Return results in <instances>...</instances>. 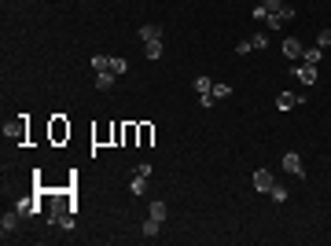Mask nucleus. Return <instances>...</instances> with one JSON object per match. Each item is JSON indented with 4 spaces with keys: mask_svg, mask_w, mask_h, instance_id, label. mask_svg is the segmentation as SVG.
<instances>
[{
    "mask_svg": "<svg viewBox=\"0 0 331 246\" xmlns=\"http://www.w3.org/2000/svg\"><path fill=\"white\" fill-rule=\"evenodd\" d=\"M4 136L11 144H29V118L19 114V118H11L8 125H4Z\"/></svg>",
    "mask_w": 331,
    "mask_h": 246,
    "instance_id": "obj_1",
    "label": "nucleus"
},
{
    "mask_svg": "<svg viewBox=\"0 0 331 246\" xmlns=\"http://www.w3.org/2000/svg\"><path fill=\"white\" fill-rule=\"evenodd\" d=\"M48 140L52 144H67L70 140V121L63 118V114H52L48 118Z\"/></svg>",
    "mask_w": 331,
    "mask_h": 246,
    "instance_id": "obj_2",
    "label": "nucleus"
},
{
    "mask_svg": "<svg viewBox=\"0 0 331 246\" xmlns=\"http://www.w3.org/2000/svg\"><path fill=\"white\" fill-rule=\"evenodd\" d=\"M92 144H96V147L114 144V121H110V125L103 121V125H96V129H92Z\"/></svg>",
    "mask_w": 331,
    "mask_h": 246,
    "instance_id": "obj_3",
    "label": "nucleus"
},
{
    "mask_svg": "<svg viewBox=\"0 0 331 246\" xmlns=\"http://www.w3.org/2000/svg\"><path fill=\"white\" fill-rule=\"evenodd\" d=\"M294 78L302 81V85H317V66H309V63H298V66H294Z\"/></svg>",
    "mask_w": 331,
    "mask_h": 246,
    "instance_id": "obj_4",
    "label": "nucleus"
},
{
    "mask_svg": "<svg viewBox=\"0 0 331 246\" xmlns=\"http://www.w3.org/2000/svg\"><path fill=\"white\" fill-rule=\"evenodd\" d=\"M273 184H276V180H273V169H258V173H254V188H258V191L269 195Z\"/></svg>",
    "mask_w": 331,
    "mask_h": 246,
    "instance_id": "obj_5",
    "label": "nucleus"
},
{
    "mask_svg": "<svg viewBox=\"0 0 331 246\" xmlns=\"http://www.w3.org/2000/svg\"><path fill=\"white\" fill-rule=\"evenodd\" d=\"M283 169H287L291 177H302V155H294V151H287V155H283Z\"/></svg>",
    "mask_w": 331,
    "mask_h": 246,
    "instance_id": "obj_6",
    "label": "nucleus"
},
{
    "mask_svg": "<svg viewBox=\"0 0 331 246\" xmlns=\"http://www.w3.org/2000/svg\"><path fill=\"white\" fill-rule=\"evenodd\" d=\"M136 129H140V144L136 147H151L155 144V125L151 121H136Z\"/></svg>",
    "mask_w": 331,
    "mask_h": 246,
    "instance_id": "obj_7",
    "label": "nucleus"
},
{
    "mask_svg": "<svg viewBox=\"0 0 331 246\" xmlns=\"http://www.w3.org/2000/svg\"><path fill=\"white\" fill-rule=\"evenodd\" d=\"M19 217H22L19 209H11V213H4V217H0V232H4V235H11L15 228H19Z\"/></svg>",
    "mask_w": 331,
    "mask_h": 246,
    "instance_id": "obj_8",
    "label": "nucleus"
},
{
    "mask_svg": "<svg viewBox=\"0 0 331 246\" xmlns=\"http://www.w3.org/2000/svg\"><path fill=\"white\" fill-rule=\"evenodd\" d=\"M15 209H19L22 217H34V213L41 209V198H19V202H15Z\"/></svg>",
    "mask_w": 331,
    "mask_h": 246,
    "instance_id": "obj_9",
    "label": "nucleus"
},
{
    "mask_svg": "<svg viewBox=\"0 0 331 246\" xmlns=\"http://www.w3.org/2000/svg\"><path fill=\"white\" fill-rule=\"evenodd\" d=\"M298 103H302V96H294V92H280V96H276L280 111H291V107H298Z\"/></svg>",
    "mask_w": 331,
    "mask_h": 246,
    "instance_id": "obj_10",
    "label": "nucleus"
},
{
    "mask_svg": "<svg viewBox=\"0 0 331 246\" xmlns=\"http://www.w3.org/2000/svg\"><path fill=\"white\" fill-rule=\"evenodd\" d=\"M140 37H144V44H151V41H162V29L155 26V22H147V26H140Z\"/></svg>",
    "mask_w": 331,
    "mask_h": 246,
    "instance_id": "obj_11",
    "label": "nucleus"
},
{
    "mask_svg": "<svg viewBox=\"0 0 331 246\" xmlns=\"http://www.w3.org/2000/svg\"><path fill=\"white\" fill-rule=\"evenodd\" d=\"M114 78H118V74H110V70L96 74V88H100V92H110V88H114Z\"/></svg>",
    "mask_w": 331,
    "mask_h": 246,
    "instance_id": "obj_12",
    "label": "nucleus"
},
{
    "mask_svg": "<svg viewBox=\"0 0 331 246\" xmlns=\"http://www.w3.org/2000/svg\"><path fill=\"white\" fill-rule=\"evenodd\" d=\"M140 144V129H136V121H125V147H136Z\"/></svg>",
    "mask_w": 331,
    "mask_h": 246,
    "instance_id": "obj_13",
    "label": "nucleus"
},
{
    "mask_svg": "<svg viewBox=\"0 0 331 246\" xmlns=\"http://www.w3.org/2000/svg\"><path fill=\"white\" fill-rule=\"evenodd\" d=\"M283 55H287V59H298V55H302V41L287 37V41H283Z\"/></svg>",
    "mask_w": 331,
    "mask_h": 246,
    "instance_id": "obj_14",
    "label": "nucleus"
},
{
    "mask_svg": "<svg viewBox=\"0 0 331 246\" xmlns=\"http://www.w3.org/2000/svg\"><path fill=\"white\" fill-rule=\"evenodd\" d=\"M320 59H324V48H320V44H317V48H306V52H302V63H309V66H317Z\"/></svg>",
    "mask_w": 331,
    "mask_h": 246,
    "instance_id": "obj_15",
    "label": "nucleus"
},
{
    "mask_svg": "<svg viewBox=\"0 0 331 246\" xmlns=\"http://www.w3.org/2000/svg\"><path fill=\"white\" fill-rule=\"evenodd\" d=\"M159 228H162V221L147 217V221H144V228H140V232H144V239H155V235H159Z\"/></svg>",
    "mask_w": 331,
    "mask_h": 246,
    "instance_id": "obj_16",
    "label": "nucleus"
},
{
    "mask_svg": "<svg viewBox=\"0 0 331 246\" xmlns=\"http://www.w3.org/2000/svg\"><path fill=\"white\" fill-rule=\"evenodd\" d=\"M144 55L151 59V63H155V59H162V41H151V44H144Z\"/></svg>",
    "mask_w": 331,
    "mask_h": 246,
    "instance_id": "obj_17",
    "label": "nucleus"
},
{
    "mask_svg": "<svg viewBox=\"0 0 331 246\" xmlns=\"http://www.w3.org/2000/svg\"><path fill=\"white\" fill-rule=\"evenodd\" d=\"M110 74H118V78L129 74V59H114V55H110Z\"/></svg>",
    "mask_w": 331,
    "mask_h": 246,
    "instance_id": "obj_18",
    "label": "nucleus"
},
{
    "mask_svg": "<svg viewBox=\"0 0 331 246\" xmlns=\"http://www.w3.org/2000/svg\"><path fill=\"white\" fill-rule=\"evenodd\" d=\"M129 188H133V195H144V191H147V177L133 173V184H129Z\"/></svg>",
    "mask_w": 331,
    "mask_h": 246,
    "instance_id": "obj_19",
    "label": "nucleus"
},
{
    "mask_svg": "<svg viewBox=\"0 0 331 246\" xmlns=\"http://www.w3.org/2000/svg\"><path fill=\"white\" fill-rule=\"evenodd\" d=\"M151 217H155V221H166V217H169V206H166V202H151Z\"/></svg>",
    "mask_w": 331,
    "mask_h": 246,
    "instance_id": "obj_20",
    "label": "nucleus"
},
{
    "mask_svg": "<svg viewBox=\"0 0 331 246\" xmlns=\"http://www.w3.org/2000/svg\"><path fill=\"white\" fill-rule=\"evenodd\" d=\"M92 70H96V74L110 70V55H92Z\"/></svg>",
    "mask_w": 331,
    "mask_h": 246,
    "instance_id": "obj_21",
    "label": "nucleus"
},
{
    "mask_svg": "<svg viewBox=\"0 0 331 246\" xmlns=\"http://www.w3.org/2000/svg\"><path fill=\"white\" fill-rule=\"evenodd\" d=\"M276 202H287V184H273V191H269Z\"/></svg>",
    "mask_w": 331,
    "mask_h": 246,
    "instance_id": "obj_22",
    "label": "nucleus"
},
{
    "mask_svg": "<svg viewBox=\"0 0 331 246\" xmlns=\"http://www.w3.org/2000/svg\"><path fill=\"white\" fill-rule=\"evenodd\" d=\"M276 19H280V22H283V26H287V22H291V19H294V8H291V4H283V8H280V11H276Z\"/></svg>",
    "mask_w": 331,
    "mask_h": 246,
    "instance_id": "obj_23",
    "label": "nucleus"
},
{
    "mask_svg": "<svg viewBox=\"0 0 331 246\" xmlns=\"http://www.w3.org/2000/svg\"><path fill=\"white\" fill-rule=\"evenodd\" d=\"M214 88V81L206 78V74H202V78H195V92H199V96H202V92H210Z\"/></svg>",
    "mask_w": 331,
    "mask_h": 246,
    "instance_id": "obj_24",
    "label": "nucleus"
},
{
    "mask_svg": "<svg viewBox=\"0 0 331 246\" xmlns=\"http://www.w3.org/2000/svg\"><path fill=\"white\" fill-rule=\"evenodd\" d=\"M258 4H261L265 11H269V15H276V11L283 8V0H258Z\"/></svg>",
    "mask_w": 331,
    "mask_h": 246,
    "instance_id": "obj_25",
    "label": "nucleus"
},
{
    "mask_svg": "<svg viewBox=\"0 0 331 246\" xmlns=\"http://www.w3.org/2000/svg\"><path fill=\"white\" fill-rule=\"evenodd\" d=\"M114 144H118V147L125 144V121H114Z\"/></svg>",
    "mask_w": 331,
    "mask_h": 246,
    "instance_id": "obj_26",
    "label": "nucleus"
},
{
    "mask_svg": "<svg viewBox=\"0 0 331 246\" xmlns=\"http://www.w3.org/2000/svg\"><path fill=\"white\" fill-rule=\"evenodd\" d=\"M210 92H214V99H225V96H232V88H228V85H214Z\"/></svg>",
    "mask_w": 331,
    "mask_h": 246,
    "instance_id": "obj_27",
    "label": "nucleus"
},
{
    "mask_svg": "<svg viewBox=\"0 0 331 246\" xmlns=\"http://www.w3.org/2000/svg\"><path fill=\"white\" fill-rule=\"evenodd\" d=\"M250 44H254V48H265V44H269V33H261V29H258V33L250 37Z\"/></svg>",
    "mask_w": 331,
    "mask_h": 246,
    "instance_id": "obj_28",
    "label": "nucleus"
},
{
    "mask_svg": "<svg viewBox=\"0 0 331 246\" xmlns=\"http://www.w3.org/2000/svg\"><path fill=\"white\" fill-rule=\"evenodd\" d=\"M320 48H331V29H320V37H317Z\"/></svg>",
    "mask_w": 331,
    "mask_h": 246,
    "instance_id": "obj_29",
    "label": "nucleus"
},
{
    "mask_svg": "<svg viewBox=\"0 0 331 246\" xmlns=\"http://www.w3.org/2000/svg\"><path fill=\"white\" fill-rule=\"evenodd\" d=\"M247 52H254V44H250V41H239V44H235V55H247Z\"/></svg>",
    "mask_w": 331,
    "mask_h": 246,
    "instance_id": "obj_30",
    "label": "nucleus"
},
{
    "mask_svg": "<svg viewBox=\"0 0 331 246\" xmlns=\"http://www.w3.org/2000/svg\"><path fill=\"white\" fill-rule=\"evenodd\" d=\"M265 19H269V11H265V8L258 4V8H254V22H265Z\"/></svg>",
    "mask_w": 331,
    "mask_h": 246,
    "instance_id": "obj_31",
    "label": "nucleus"
}]
</instances>
